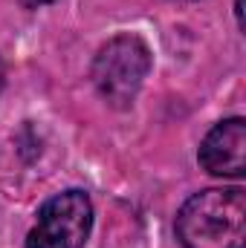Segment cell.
<instances>
[{
    "mask_svg": "<svg viewBox=\"0 0 246 248\" xmlns=\"http://www.w3.org/2000/svg\"><path fill=\"white\" fill-rule=\"evenodd\" d=\"M93 228V202L84 190H64L38 208L26 248H84Z\"/></svg>",
    "mask_w": 246,
    "mask_h": 248,
    "instance_id": "obj_3",
    "label": "cell"
},
{
    "mask_svg": "<svg viewBox=\"0 0 246 248\" xmlns=\"http://www.w3.org/2000/svg\"><path fill=\"white\" fill-rule=\"evenodd\" d=\"M183 248H244L246 193L241 187H209L188 196L177 214Z\"/></svg>",
    "mask_w": 246,
    "mask_h": 248,
    "instance_id": "obj_1",
    "label": "cell"
},
{
    "mask_svg": "<svg viewBox=\"0 0 246 248\" xmlns=\"http://www.w3.org/2000/svg\"><path fill=\"white\" fill-rule=\"evenodd\" d=\"M197 159L211 176L241 179L246 173V122L235 116L214 124L206 133Z\"/></svg>",
    "mask_w": 246,
    "mask_h": 248,
    "instance_id": "obj_4",
    "label": "cell"
},
{
    "mask_svg": "<svg viewBox=\"0 0 246 248\" xmlns=\"http://www.w3.org/2000/svg\"><path fill=\"white\" fill-rule=\"evenodd\" d=\"M235 15H238V23L244 26V0H235Z\"/></svg>",
    "mask_w": 246,
    "mask_h": 248,
    "instance_id": "obj_6",
    "label": "cell"
},
{
    "mask_svg": "<svg viewBox=\"0 0 246 248\" xmlns=\"http://www.w3.org/2000/svg\"><path fill=\"white\" fill-rule=\"evenodd\" d=\"M26 9H41V6H50V3H55V0H20Z\"/></svg>",
    "mask_w": 246,
    "mask_h": 248,
    "instance_id": "obj_5",
    "label": "cell"
},
{
    "mask_svg": "<svg viewBox=\"0 0 246 248\" xmlns=\"http://www.w3.org/2000/svg\"><path fill=\"white\" fill-rule=\"evenodd\" d=\"M3 81H6V69H3V61H0V90H3Z\"/></svg>",
    "mask_w": 246,
    "mask_h": 248,
    "instance_id": "obj_7",
    "label": "cell"
},
{
    "mask_svg": "<svg viewBox=\"0 0 246 248\" xmlns=\"http://www.w3.org/2000/svg\"><path fill=\"white\" fill-rule=\"evenodd\" d=\"M151 72V49L139 35H116L110 38L93 58V84L105 101L113 107L133 104L142 81Z\"/></svg>",
    "mask_w": 246,
    "mask_h": 248,
    "instance_id": "obj_2",
    "label": "cell"
}]
</instances>
